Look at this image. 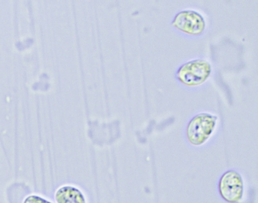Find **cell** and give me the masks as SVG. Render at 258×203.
Returning <instances> with one entry per match:
<instances>
[{
	"label": "cell",
	"instance_id": "6da1fadb",
	"mask_svg": "<svg viewBox=\"0 0 258 203\" xmlns=\"http://www.w3.org/2000/svg\"><path fill=\"white\" fill-rule=\"evenodd\" d=\"M211 65L205 59H195L182 64L176 73V78L181 85L196 88L203 85L211 76Z\"/></svg>",
	"mask_w": 258,
	"mask_h": 203
},
{
	"label": "cell",
	"instance_id": "7a4b0ae2",
	"mask_svg": "<svg viewBox=\"0 0 258 203\" xmlns=\"http://www.w3.org/2000/svg\"><path fill=\"white\" fill-rule=\"evenodd\" d=\"M217 117L208 113L195 116L187 124L185 135L193 146L203 145L211 138L217 126Z\"/></svg>",
	"mask_w": 258,
	"mask_h": 203
},
{
	"label": "cell",
	"instance_id": "3957f363",
	"mask_svg": "<svg viewBox=\"0 0 258 203\" xmlns=\"http://www.w3.org/2000/svg\"><path fill=\"white\" fill-rule=\"evenodd\" d=\"M172 28L190 37H199L206 28V22L202 15L192 10L179 12L171 22Z\"/></svg>",
	"mask_w": 258,
	"mask_h": 203
},
{
	"label": "cell",
	"instance_id": "277c9868",
	"mask_svg": "<svg viewBox=\"0 0 258 203\" xmlns=\"http://www.w3.org/2000/svg\"><path fill=\"white\" fill-rule=\"evenodd\" d=\"M218 189L225 201L229 203L238 202L243 195L242 177L237 171L229 170L220 177Z\"/></svg>",
	"mask_w": 258,
	"mask_h": 203
},
{
	"label": "cell",
	"instance_id": "5b68a950",
	"mask_svg": "<svg viewBox=\"0 0 258 203\" xmlns=\"http://www.w3.org/2000/svg\"><path fill=\"white\" fill-rule=\"evenodd\" d=\"M55 197L57 203H86L83 192L72 186L59 188L55 192Z\"/></svg>",
	"mask_w": 258,
	"mask_h": 203
},
{
	"label": "cell",
	"instance_id": "8992f818",
	"mask_svg": "<svg viewBox=\"0 0 258 203\" xmlns=\"http://www.w3.org/2000/svg\"><path fill=\"white\" fill-rule=\"evenodd\" d=\"M23 203H52L37 195H31L25 198Z\"/></svg>",
	"mask_w": 258,
	"mask_h": 203
}]
</instances>
